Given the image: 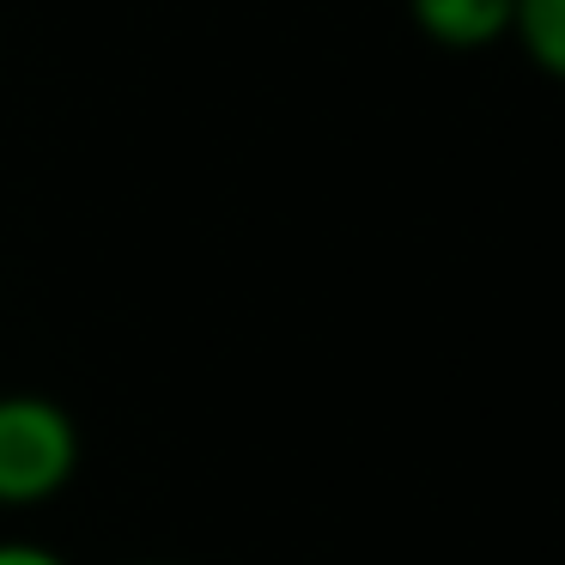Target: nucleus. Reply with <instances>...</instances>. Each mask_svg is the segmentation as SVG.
<instances>
[{
  "label": "nucleus",
  "mask_w": 565,
  "mask_h": 565,
  "mask_svg": "<svg viewBox=\"0 0 565 565\" xmlns=\"http://www.w3.org/2000/svg\"><path fill=\"white\" fill-rule=\"evenodd\" d=\"M79 475V426L62 402L13 390L0 395V504H50Z\"/></svg>",
  "instance_id": "1"
},
{
  "label": "nucleus",
  "mask_w": 565,
  "mask_h": 565,
  "mask_svg": "<svg viewBox=\"0 0 565 565\" xmlns=\"http://www.w3.org/2000/svg\"><path fill=\"white\" fill-rule=\"evenodd\" d=\"M407 13H414V31L426 43H438L450 55H475L511 38L516 0H407Z\"/></svg>",
  "instance_id": "2"
},
{
  "label": "nucleus",
  "mask_w": 565,
  "mask_h": 565,
  "mask_svg": "<svg viewBox=\"0 0 565 565\" xmlns=\"http://www.w3.org/2000/svg\"><path fill=\"white\" fill-rule=\"evenodd\" d=\"M511 43L529 55V67L565 86V0H516Z\"/></svg>",
  "instance_id": "3"
},
{
  "label": "nucleus",
  "mask_w": 565,
  "mask_h": 565,
  "mask_svg": "<svg viewBox=\"0 0 565 565\" xmlns=\"http://www.w3.org/2000/svg\"><path fill=\"white\" fill-rule=\"evenodd\" d=\"M0 565H67V559L43 541H0Z\"/></svg>",
  "instance_id": "4"
},
{
  "label": "nucleus",
  "mask_w": 565,
  "mask_h": 565,
  "mask_svg": "<svg viewBox=\"0 0 565 565\" xmlns=\"http://www.w3.org/2000/svg\"><path fill=\"white\" fill-rule=\"evenodd\" d=\"M140 565H164V559H140Z\"/></svg>",
  "instance_id": "5"
}]
</instances>
